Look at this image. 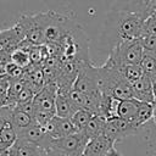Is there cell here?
<instances>
[{
	"mask_svg": "<svg viewBox=\"0 0 156 156\" xmlns=\"http://www.w3.org/2000/svg\"><path fill=\"white\" fill-rule=\"evenodd\" d=\"M145 18L126 10H110L102 27V45L111 50L119 43L140 39Z\"/></svg>",
	"mask_w": 156,
	"mask_h": 156,
	"instance_id": "cell-1",
	"label": "cell"
},
{
	"mask_svg": "<svg viewBox=\"0 0 156 156\" xmlns=\"http://www.w3.org/2000/svg\"><path fill=\"white\" fill-rule=\"evenodd\" d=\"M98 71L100 91L102 95L115 98L117 100H126L133 98L132 84L124 78L119 68L104 63L98 67Z\"/></svg>",
	"mask_w": 156,
	"mask_h": 156,
	"instance_id": "cell-2",
	"label": "cell"
},
{
	"mask_svg": "<svg viewBox=\"0 0 156 156\" xmlns=\"http://www.w3.org/2000/svg\"><path fill=\"white\" fill-rule=\"evenodd\" d=\"M143 54L144 49L141 46L140 39L123 41L108 51V57L105 63L117 68L129 65H140Z\"/></svg>",
	"mask_w": 156,
	"mask_h": 156,
	"instance_id": "cell-3",
	"label": "cell"
},
{
	"mask_svg": "<svg viewBox=\"0 0 156 156\" xmlns=\"http://www.w3.org/2000/svg\"><path fill=\"white\" fill-rule=\"evenodd\" d=\"M154 105L141 102L136 99L119 100L117 106V117L140 128L152 118Z\"/></svg>",
	"mask_w": 156,
	"mask_h": 156,
	"instance_id": "cell-4",
	"label": "cell"
},
{
	"mask_svg": "<svg viewBox=\"0 0 156 156\" xmlns=\"http://www.w3.org/2000/svg\"><path fill=\"white\" fill-rule=\"evenodd\" d=\"M89 139L83 133H74L60 139H52L46 149V156H83Z\"/></svg>",
	"mask_w": 156,
	"mask_h": 156,
	"instance_id": "cell-5",
	"label": "cell"
},
{
	"mask_svg": "<svg viewBox=\"0 0 156 156\" xmlns=\"http://www.w3.org/2000/svg\"><path fill=\"white\" fill-rule=\"evenodd\" d=\"M73 90L83 94H98L100 91L99 71L98 66H94L90 60L80 65L77 78L73 84Z\"/></svg>",
	"mask_w": 156,
	"mask_h": 156,
	"instance_id": "cell-6",
	"label": "cell"
},
{
	"mask_svg": "<svg viewBox=\"0 0 156 156\" xmlns=\"http://www.w3.org/2000/svg\"><path fill=\"white\" fill-rule=\"evenodd\" d=\"M57 90L58 88L55 83H46L44 88L39 90L33 99L34 112H45V113L56 116L55 100H56Z\"/></svg>",
	"mask_w": 156,
	"mask_h": 156,
	"instance_id": "cell-7",
	"label": "cell"
},
{
	"mask_svg": "<svg viewBox=\"0 0 156 156\" xmlns=\"http://www.w3.org/2000/svg\"><path fill=\"white\" fill-rule=\"evenodd\" d=\"M138 130H139L138 127L128 123L124 119L115 117V118H111V119H106L104 135L107 136L113 143H116V141L122 140V139H124L129 135L136 134Z\"/></svg>",
	"mask_w": 156,
	"mask_h": 156,
	"instance_id": "cell-8",
	"label": "cell"
},
{
	"mask_svg": "<svg viewBox=\"0 0 156 156\" xmlns=\"http://www.w3.org/2000/svg\"><path fill=\"white\" fill-rule=\"evenodd\" d=\"M24 39H26V32L18 21L12 27L1 29L0 30V52L11 54Z\"/></svg>",
	"mask_w": 156,
	"mask_h": 156,
	"instance_id": "cell-9",
	"label": "cell"
},
{
	"mask_svg": "<svg viewBox=\"0 0 156 156\" xmlns=\"http://www.w3.org/2000/svg\"><path fill=\"white\" fill-rule=\"evenodd\" d=\"M112 10H126L140 15L145 20L156 11L155 0H115Z\"/></svg>",
	"mask_w": 156,
	"mask_h": 156,
	"instance_id": "cell-10",
	"label": "cell"
},
{
	"mask_svg": "<svg viewBox=\"0 0 156 156\" xmlns=\"http://www.w3.org/2000/svg\"><path fill=\"white\" fill-rule=\"evenodd\" d=\"M17 139L27 141V143H30V144H34L37 146H40L45 151H46V149L50 146V144L52 141V138L46 133L45 128L39 126L38 123H34L33 126H30L29 128H27L26 130L20 133L17 135Z\"/></svg>",
	"mask_w": 156,
	"mask_h": 156,
	"instance_id": "cell-11",
	"label": "cell"
},
{
	"mask_svg": "<svg viewBox=\"0 0 156 156\" xmlns=\"http://www.w3.org/2000/svg\"><path fill=\"white\" fill-rule=\"evenodd\" d=\"M46 133L52 139H60L63 136L72 135L74 133H78L76 127L73 126L71 118H61V117H52L45 126H44Z\"/></svg>",
	"mask_w": 156,
	"mask_h": 156,
	"instance_id": "cell-12",
	"label": "cell"
},
{
	"mask_svg": "<svg viewBox=\"0 0 156 156\" xmlns=\"http://www.w3.org/2000/svg\"><path fill=\"white\" fill-rule=\"evenodd\" d=\"M132 91H133V99H136L141 102H146L151 105L155 104L151 78L147 77L146 74H144L140 79H138L132 84Z\"/></svg>",
	"mask_w": 156,
	"mask_h": 156,
	"instance_id": "cell-13",
	"label": "cell"
},
{
	"mask_svg": "<svg viewBox=\"0 0 156 156\" xmlns=\"http://www.w3.org/2000/svg\"><path fill=\"white\" fill-rule=\"evenodd\" d=\"M79 108L74 105L69 96V91L57 90L56 100H55V112L57 117L61 118H72V116Z\"/></svg>",
	"mask_w": 156,
	"mask_h": 156,
	"instance_id": "cell-14",
	"label": "cell"
},
{
	"mask_svg": "<svg viewBox=\"0 0 156 156\" xmlns=\"http://www.w3.org/2000/svg\"><path fill=\"white\" fill-rule=\"evenodd\" d=\"M113 146L115 143L102 134L93 140H89L83 156H106Z\"/></svg>",
	"mask_w": 156,
	"mask_h": 156,
	"instance_id": "cell-15",
	"label": "cell"
},
{
	"mask_svg": "<svg viewBox=\"0 0 156 156\" xmlns=\"http://www.w3.org/2000/svg\"><path fill=\"white\" fill-rule=\"evenodd\" d=\"M11 117H10V122L13 127V129L16 130L17 135L20 133H22L23 130H26L27 128H29L30 126H33L35 122L34 117L27 112H24L23 110H21L17 106H11Z\"/></svg>",
	"mask_w": 156,
	"mask_h": 156,
	"instance_id": "cell-16",
	"label": "cell"
},
{
	"mask_svg": "<svg viewBox=\"0 0 156 156\" xmlns=\"http://www.w3.org/2000/svg\"><path fill=\"white\" fill-rule=\"evenodd\" d=\"M9 156H46V151L40 146L17 139L10 149Z\"/></svg>",
	"mask_w": 156,
	"mask_h": 156,
	"instance_id": "cell-17",
	"label": "cell"
},
{
	"mask_svg": "<svg viewBox=\"0 0 156 156\" xmlns=\"http://www.w3.org/2000/svg\"><path fill=\"white\" fill-rule=\"evenodd\" d=\"M105 123H106V119H104L102 117L95 115L90 122L88 123V126L85 127V129L82 132L89 140H93L100 135L104 134V129H105Z\"/></svg>",
	"mask_w": 156,
	"mask_h": 156,
	"instance_id": "cell-18",
	"label": "cell"
},
{
	"mask_svg": "<svg viewBox=\"0 0 156 156\" xmlns=\"http://www.w3.org/2000/svg\"><path fill=\"white\" fill-rule=\"evenodd\" d=\"M140 66L147 77H150V78L155 77L156 76V52L144 50V54H143V57L140 61Z\"/></svg>",
	"mask_w": 156,
	"mask_h": 156,
	"instance_id": "cell-19",
	"label": "cell"
},
{
	"mask_svg": "<svg viewBox=\"0 0 156 156\" xmlns=\"http://www.w3.org/2000/svg\"><path fill=\"white\" fill-rule=\"evenodd\" d=\"M94 116H95V115H94L93 112H90V111H88V110H84V108H80V110H78V111L72 116L71 121H72L73 126L76 127L77 132H78V133H82V132L85 129V127L88 126V123L90 122V119H91Z\"/></svg>",
	"mask_w": 156,
	"mask_h": 156,
	"instance_id": "cell-20",
	"label": "cell"
},
{
	"mask_svg": "<svg viewBox=\"0 0 156 156\" xmlns=\"http://www.w3.org/2000/svg\"><path fill=\"white\" fill-rule=\"evenodd\" d=\"M26 80L23 79H10V87L7 91V106H15L18 95L26 88Z\"/></svg>",
	"mask_w": 156,
	"mask_h": 156,
	"instance_id": "cell-21",
	"label": "cell"
},
{
	"mask_svg": "<svg viewBox=\"0 0 156 156\" xmlns=\"http://www.w3.org/2000/svg\"><path fill=\"white\" fill-rule=\"evenodd\" d=\"M10 61L12 63H15L16 66L23 68V69H27L32 62H30V56H29V52L21 49V48H16L11 55H10Z\"/></svg>",
	"mask_w": 156,
	"mask_h": 156,
	"instance_id": "cell-22",
	"label": "cell"
},
{
	"mask_svg": "<svg viewBox=\"0 0 156 156\" xmlns=\"http://www.w3.org/2000/svg\"><path fill=\"white\" fill-rule=\"evenodd\" d=\"M119 71L122 72V74L124 76V78H126L130 84H133L134 82H136L138 79H140V78L145 74L140 65H129V66H124V67H121Z\"/></svg>",
	"mask_w": 156,
	"mask_h": 156,
	"instance_id": "cell-23",
	"label": "cell"
},
{
	"mask_svg": "<svg viewBox=\"0 0 156 156\" xmlns=\"http://www.w3.org/2000/svg\"><path fill=\"white\" fill-rule=\"evenodd\" d=\"M2 73L6 74L10 79H23L26 76V69L16 66L11 61L2 68Z\"/></svg>",
	"mask_w": 156,
	"mask_h": 156,
	"instance_id": "cell-24",
	"label": "cell"
},
{
	"mask_svg": "<svg viewBox=\"0 0 156 156\" xmlns=\"http://www.w3.org/2000/svg\"><path fill=\"white\" fill-rule=\"evenodd\" d=\"M143 37H156V11L144 21Z\"/></svg>",
	"mask_w": 156,
	"mask_h": 156,
	"instance_id": "cell-25",
	"label": "cell"
},
{
	"mask_svg": "<svg viewBox=\"0 0 156 156\" xmlns=\"http://www.w3.org/2000/svg\"><path fill=\"white\" fill-rule=\"evenodd\" d=\"M10 87V78L6 74H0V108L7 106V91Z\"/></svg>",
	"mask_w": 156,
	"mask_h": 156,
	"instance_id": "cell-26",
	"label": "cell"
},
{
	"mask_svg": "<svg viewBox=\"0 0 156 156\" xmlns=\"http://www.w3.org/2000/svg\"><path fill=\"white\" fill-rule=\"evenodd\" d=\"M140 43L144 50L156 52V37H143L140 38Z\"/></svg>",
	"mask_w": 156,
	"mask_h": 156,
	"instance_id": "cell-27",
	"label": "cell"
},
{
	"mask_svg": "<svg viewBox=\"0 0 156 156\" xmlns=\"http://www.w3.org/2000/svg\"><path fill=\"white\" fill-rule=\"evenodd\" d=\"M106 156H123V155H122L121 152H118V151L116 150V147L113 146V147L107 152V155H106Z\"/></svg>",
	"mask_w": 156,
	"mask_h": 156,
	"instance_id": "cell-28",
	"label": "cell"
},
{
	"mask_svg": "<svg viewBox=\"0 0 156 156\" xmlns=\"http://www.w3.org/2000/svg\"><path fill=\"white\" fill-rule=\"evenodd\" d=\"M151 83H152V90H154V96H155V102H156V76L151 78Z\"/></svg>",
	"mask_w": 156,
	"mask_h": 156,
	"instance_id": "cell-29",
	"label": "cell"
},
{
	"mask_svg": "<svg viewBox=\"0 0 156 156\" xmlns=\"http://www.w3.org/2000/svg\"><path fill=\"white\" fill-rule=\"evenodd\" d=\"M10 150H0V156H9Z\"/></svg>",
	"mask_w": 156,
	"mask_h": 156,
	"instance_id": "cell-30",
	"label": "cell"
},
{
	"mask_svg": "<svg viewBox=\"0 0 156 156\" xmlns=\"http://www.w3.org/2000/svg\"><path fill=\"white\" fill-rule=\"evenodd\" d=\"M152 119H154V122H155V124H156V102L154 104V113H152Z\"/></svg>",
	"mask_w": 156,
	"mask_h": 156,
	"instance_id": "cell-31",
	"label": "cell"
},
{
	"mask_svg": "<svg viewBox=\"0 0 156 156\" xmlns=\"http://www.w3.org/2000/svg\"><path fill=\"white\" fill-rule=\"evenodd\" d=\"M0 74H2V69L1 68H0Z\"/></svg>",
	"mask_w": 156,
	"mask_h": 156,
	"instance_id": "cell-32",
	"label": "cell"
},
{
	"mask_svg": "<svg viewBox=\"0 0 156 156\" xmlns=\"http://www.w3.org/2000/svg\"><path fill=\"white\" fill-rule=\"evenodd\" d=\"M155 5H156V0H155Z\"/></svg>",
	"mask_w": 156,
	"mask_h": 156,
	"instance_id": "cell-33",
	"label": "cell"
}]
</instances>
